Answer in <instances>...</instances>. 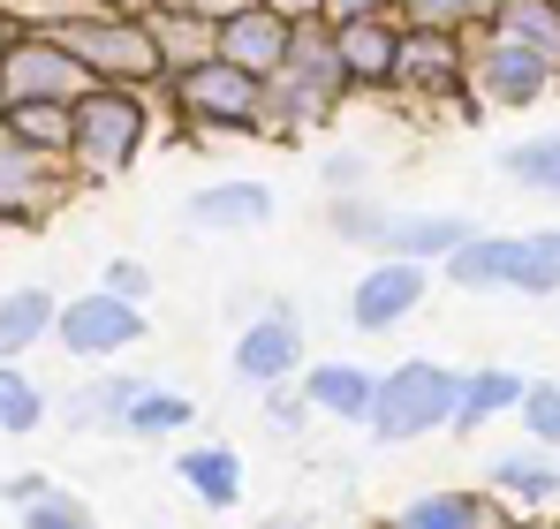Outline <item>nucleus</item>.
Masks as SVG:
<instances>
[{
  "label": "nucleus",
  "instance_id": "nucleus-40",
  "mask_svg": "<svg viewBox=\"0 0 560 529\" xmlns=\"http://www.w3.org/2000/svg\"><path fill=\"white\" fill-rule=\"evenodd\" d=\"M326 15H401V0H334Z\"/></svg>",
  "mask_w": 560,
  "mask_h": 529
},
{
  "label": "nucleus",
  "instance_id": "nucleus-26",
  "mask_svg": "<svg viewBox=\"0 0 560 529\" xmlns=\"http://www.w3.org/2000/svg\"><path fill=\"white\" fill-rule=\"evenodd\" d=\"M189 416H197L189 393H167V386L152 378V386L137 393V409L121 416V432H129V439H175V432H189Z\"/></svg>",
  "mask_w": 560,
  "mask_h": 529
},
{
  "label": "nucleus",
  "instance_id": "nucleus-29",
  "mask_svg": "<svg viewBox=\"0 0 560 529\" xmlns=\"http://www.w3.org/2000/svg\"><path fill=\"white\" fill-rule=\"evenodd\" d=\"M152 378H129V371H114V378H98L92 393L69 409V416H84V424H106V432H121V416L137 409V393H144Z\"/></svg>",
  "mask_w": 560,
  "mask_h": 529
},
{
  "label": "nucleus",
  "instance_id": "nucleus-31",
  "mask_svg": "<svg viewBox=\"0 0 560 529\" xmlns=\"http://www.w3.org/2000/svg\"><path fill=\"white\" fill-rule=\"evenodd\" d=\"M8 129H23L31 144L69 152V137H77V106H46V98H31V106H8Z\"/></svg>",
  "mask_w": 560,
  "mask_h": 529
},
{
  "label": "nucleus",
  "instance_id": "nucleus-17",
  "mask_svg": "<svg viewBox=\"0 0 560 529\" xmlns=\"http://www.w3.org/2000/svg\"><path fill=\"white\" fill-rule=\"evenodd\" d=\"M378 529H523V522L500 507V492H424V499L394 507Z\"/></svg>",
  "mask_w": 560,
  "mask_h": 529
},
{
  "label": "nucleus",
  "instance_id": "nucleus-11",
  "mask_svg": "<svg viewBox=\"0 0 560 529\" xmlns=\"http://www.w3.org/2000/svg\"><path fill=\"white\" fill-rule=\"evenodd\" d=\"M424 287H432V264L424 258L364 264V280L349 287V326H357V333H394V326H409V310L424 303Z\"/></svg>",
  "mask_w": 560,
  "mask_h": 529
},
{
  "label": "nucleus",
  "instance_id": "nucleus-37",
  "mask_svg": "<svg viewBox=\"0 0 560 529\" xmlns=\"http://www.w3.org/2000/svg\"><path fill=\"white\" fill-rule=\"evenodd\" d=\"M266 416H273L280 432H295V424H303V416H318V409H311V393H303V386H295V393L266 386Z\"/></svg>",
  "mask_w": 560,
  "mask_h": 529
},
{
  "label": "nucleus",
  "instance_id": "nucleus-25",
  "mask_svg": "<svg viewBox=\"0 0 560 529\" xmlns=\"http://www.w3.org/2000/svg\"><path fill=\"white\" fill-rule=\"evenodd\" d=\"M492 492H508L515 507H553L560 499V469L546 454H508L500 469H492Z\"/></svg>",
  "mask_w": 560,
  "mask_h": 529
},
{
  "label": "nucleus",
  "instance_id": "nucleus-45",
  "mask_svg": "<svg viewBox=\"0 0 560 529\" xmlns=\"http://www.w3.org/2000/svg\"><path fill=\"white\" fill-rule=\"evenodd\" d=\"M106 8H121V15H152L160 0H106Z\"/></svg>",
  "mask_w": 560,
  "mask_h": 529
},
{
  "label": "nucleus",
  "instance_id": "nucleus-12",
  "mask_svg": "<svg viewBox=\"0 0 560 529\" xmlns=\"http://www.w3.org/2000/svg\"><path fill=\"white\" fill-rule=\"evenodd\" d=\"M235 378L243 386H288L295 363H303V310L295 303H266L243 333H235Z\"/></svg>",
  "mask_w": 560,
  "mask_h": 529
},
{
  "label": "nucleus",
  "instance_id": "nucleus-6",
  "mask_svg": "<svg viewBox=\"0 0 560 529\" xmlns=\"http://www.w3.org/2000/svg\"><path fill=\"white\" fill-rule=\"evenodd\" d=\"M440 272L463 287V295H553L560 287V250L553 235H469L455 258H440Z\"/></svg>",
  "mask_w": 560,
  "mask_h": 529
},
{
  "label": "nucleus",
  "instance_id": "nucleus-46",
  "mask_svg": "<svg viewBox=\"0 0 560 529\" xmlns=\"http://www.w3.org/2000/svg\"><path fill=\"white\" fill-rule=\"evenodd\" d=\"M0 121H8V77H0Z\"/></svg>",
  "mask_w": 560,
  "mask_h": 529
},
{
  "label": "nucleus",
  "instance_id": "nucleus-19",
  "mask_svg": "<svg viewBox=\"0 0 560 529\" xmlns=\"http://www.w3.org/2000/svg\"><path fill=\"white\" fill-rule=\"evenodd\" d=\"M303 393L318 416H341V424H372V401H378V371L364 363H311L303 371Z\"/></svg>",
  "mask_w": 560,
  "mask_h": 529
},
{
  "label": "nucleus",
  "instance_id": "nucleus-24",
  "mask_svg": "<svg viewBox=\"0 0 560 529\" xmlns=\"http://www.w3.org/2000/svg\"><path fill=\"white\" fill-rule=\"evenodd\" d=\"M492 31H508V38H523L530 54H546L553 77H560V0H500Z\"/></svg>",
  "mask_w": 560,
  "mask_h": 529
},
{
  "label": "nucleus",
  "instance_id": "nucleus-4",
  "mask_svg": "<svg viewBox=\"0 0 560 529\" xmlns=\"http://www.w3.org/2000/svg\"><path fill=\"white\" fill-rule=\"evenodd\" d=\"M463 409V371L432 363V355H409L378 378V401H372V439L378 446H409L424 432H447Z\"/></svg>",
  "mask_w": 560,
  "mask_h": 529
},
{
  "label": "nucleus",
  "instance_id": "nucleus-5",
  "mask_svg": "<svg viewBox=\"0 0 560 529\" xmlns=\"http://www.w3.org/2000/svg\"><path fill=\"white\" fill-rule=\"evenodd\" d=\"M77 189H84V175L69 152L31 144L23 129L0 121V227H46Z\"/></svg>",
  "mask_w": 560,
  "mask_h": 529
},
{
  "label": "nucleus",
  "instance_id": "nucleus-33",
  "mask_svg": "<svg viewBox=\"0 0 560 529\" xmlns=\"http://www.w3.org/2000/svg\"><path fill=\"white\" fill-rule=\"evenodd\" d=\"M515 416L530 424V446H560V386L553 378H530V393H523Z\"/></svg>",
  "mask_w": 560,
  "mask_h": 529
},
{
  "label": "nucleus",
  "instance_id": "nucleus-48",
  "mask_svg": "<svg viewBox=\"0 0 560 529\" xmlns=\"http://www.w3.org/2000/svg\"><path fill=\"white\" fill-rule=\"evenodd\" d=\"M553 529H560V522H553Z\"/></svg>",
  "mask_w": 560,
  "mask_h": 529
},
{
  "label": "nucleus",
  "instance_id": "nucleus-44",
  "mask_svg": "<svg viewBox=\"0 0 560 529\" xmlns=\"http://www.w3.org/2000/svg\"><path fill=\"white\" fill-rule=\"evenodd\" d=\"M15 38H23V23H15V15H8V8H0V54H8V46H15Z\"/></svg>",
  "mask_w": 560,
  "mask_h": 529
},
{
  "label": "nucleus",
  "instance_id": "nucleus-7",
  "mask_svg": "<svg viewBox=\"0 0 560 529\" xmlns=\"http://www.w3.org/2000/svg\"><path fill=\"white\" fill-rule=\"evenodd\" d=\"M46 38H61L77 61H92L106 84H160V46H152L144 15L98 8V15H77V23H54Z\"/></svg>",
  "mask_w": 560,
  "mask_h": 529
},
{
  "label": "nucleus",
  "instance_id": "nucleus-32",
  "mask_svg": "<svg viewBox=\"0 0 560 529\" xmlns=\"http://www.w3.org/2000/svg\"><path fill=\"white\" fill-rule=\"evenodd\" d=\"M326 227H334L341 243H364V250H378V235H386V204H364V197H334V204H326Z\"/></svg>",
  "mask_w": 560,
  "mask_h": 529
},
{
  "label": "nucleus",
  "instance_id": "nucleus-41",
  "mask_svg": "<svg viewBox=\"0 0 560 529\" xmlns=\"http://www.w3.org/2000/svg\"><path fill=\"white\" fill-rule=\"evenodd\" d=\"M38 492H46V477H8V484H0V499H15V507L38 499Z\"/></svg>",
  "mask_w": 560,
  "mask_h": 529
},
{
  "label": "nucleus",
  "instance_id": "nucleus-39",
  "mask_svg": "<svg viewBox=\"0 0 560 529\" xmlns=\"http://www.w3.org/2000/svg\"><path fill=\"white\" fill-rule=\"evenodd\" d=\"M167 8H189V15H205V23H228V15H243L250 0H167Z\"/></svg>",
  "mask_w": 560,
  "mask_h": 529
},
{
  "label": "nucleus",
  "instance_id": "nucleus-18",
  "mask_svg": "<svg viewBox=\"0 0 560 529\" xmlns=\"http://www.w3.org/2000/svg\"><path fill=\"white\" fill-rule=\"evenodd\" d=\"M469 235H477V227H469L463 212H386L378 258H424V264H440V258H455Z\"/></svg>",
  "mask_w": 560,
  "mask_h": 529
},
{
  "label": "nucleus",
  "instance_id": "nucleus-30",
  "mask_svg": "<svg viewBox=\"0 0 560 529\" xmlns=\"http://www.w3.org/2000/svg\"><path fill=\"white\" fill-rule=\"evenodd\" d=\"M15 515H23V529H98V515L77 499V492H61V484H46L38 499H23Z\"/></svg>",
  "mask_w": 560,
  "mask_h": 529
},
{
  "label": "nucleus",
  "instance_id": "nucleus-34",
  "mask_svg": "<svg viewBox=\"0 0 560 529\" xmlns=\"http://www.w3.org/2000/svg\"><path fill=\"white\" fill-rule=\"evenodd\" d=\"M23 31H54V23H77V15H98L106 0H0Z\"/></svg>",
  "mask_w": 560,
  "mask_h": 529
},
{
  "label": "nucleus",
  "instance_id": "nucleus-22",
  "mask_svg": "<svg viewBox=\"0 0 560 529\" xmlns=\"http://www.w3.org/2000/svg\"><path fill=\"white\" fill-rule=\"evenodd\" d=\"M54 326H61V303L46 287H8L0 295V363H23Z\"/></svg>",
  "mask_w": 560,
  "mask_h": 529
},
{
  "label": "nucleus",
  "instance_id": "nucleus-35",
  "mask_svg": "<svg viewBox=\"0 0 560 529\" xmlns=\"http://www.w3.org/2000/svg\"><path fill=\"white\" fill-rule=\"evenodd\" d=\"M46 424V386L38 378H15V393H8V416H0V432L8 439H31Z\"/></svg>",
  "mask_w": 560,
  "mask_h": 529
},
{
  "label": "nucleus",
  "instance_id": "nucleus-27",
  "mask_svg": "<svg viewBox=\"0 0 560 529\" xmlns=\"http://www.w3.org/2000/svg\"><path fill=\"white\" fill-rule=\"evenodd\" d=\"M492 15H500V0H401V23H417V31H492Z\"/></svg>",
  "mask_w": 560,
  "mask_h": 529
},
{
  "label": "nucleus",
  "instance_id": "nucleus-1",
  "mask_svg": "<svg viewBox=\"0 0 560 529\" xmlns=\"http://www.w3.org/2000/svg\"><path fill=\"white\" fill-rule=\"evenodd\" d=\"M349 91H357V77H349V61H341L334 15H311V23L295 31L288 61L266 77V121H258V137H303V129L334 121Z\"/></svg>",
  "mask_w": 560,
  "mask_h": 529
},
{
  "label": "nucleus",
  "instance_id": "nucleus-38",
  "mask_svg": "<svg viewBox=\"0 0 560 529\" xmlns=\"http://www.w3.org/2000/svg\"><path fill=\"white\" fill-rule=\"evenodd\" d=\"M364 175H372V167H364L357 152H334V160H326V189H334V197H357Z\"/></svg>",
  "mask_w": 560,
  "mask_h": 529
},
{
  "label": "nucleus",
  "instance_id": "nucleus-13",
  "mask_svg": "<svg viewBox=\"0 0 560 529\" xmlns=\"http://www.w3.org/2000/svg\"><path fill=\"white\" fill-rule=\"evenodd\" d=\"M401 91L417 98H469V38L463 31H417L401 38Z\"/></svg>",
  "mask_w": 560,
  "mask_h": 529
},
{
  "label": "nucleus",
  "instance_id": "nucleus-8",
  "mask_svg": "<svg viewBox=\"0 0 560 529\" xmlns=\"http://www.w3.org/2000/svg\"><path fill=\"white\" fill-rule=\"evenodd\" d=\"M0 77H8V106H31V98H46V106H77L84 91H98L92 61H77L61 38H46V31H23L8 54H0Z\"/></svg>",
  "mask_w": 560,
  "mask_h": 529
},
{
  "label": "nucleus",
  "instance_id": "nucleus-9",
  "mask_svg": "<svg viewBox=\"0 0 560 529\" xmlns=\"http://www.w3.org/2000/svg\"><path fill=\"white\" fill-rule=\"evenodd\" d=\"M144 333H152V326H144V303H129V295H114V287L69 295V303H61V326H54V341L69 355H84V363L137 349Z\"/></svg>",
  "mask_w": 560,
  "mask_h": 529
},
{
  "label": "nucleus",
  "instance_id": "nucleus-42",
  "mask_svg": "<svg viewBox=\"0 0 560 529\" xmlns=\"http://www.w3.org/2000/svg\"><path fill=\"white\" fill-rule=\"evenodd\" d=\"M280 15H295V23H311V15H326V8H334V0H273Z\"/></svg>",
  "mask_w": 560,
  "mask_h": 529
},
{
  "label": "nucleus",
  "instance_id": "nucleus-47",
  "mask_svg": "<svg viewBox=\"0 0 560 529\" xmlns=\"http://www.w3.org/2000/svg\"><path fill=\"white\" fill-rule=\"evenodd\" d=\"M553 250H560V227H553Z\"/></svg>",
  "mask_w": 560,
  "mask_h": 529
},
{
  "label": "nucleus",
  "instance_id": "nucleus-43",
  "mask_svg": "<svg viewBox=\"0 0 560 529\" xmlns=\"http://www.w3.org/2000/svg\"><path fill=\"white\" fill-rule=\"evenodd\" d=\"M15 378H23V371H15V363H0V416H8V393H15Z\"/></svg>",
  "mask_w": 560,
  "mask_h": 529
},
{
  "label": "nucleus",
  "instance_id": "nucleus-3",
  "mask_svg": "<svg viewBox=\"0 0 560 529\" xmlns=\"http://www.w3.org/2000/svg\"><path fill=\"white\" fill-rule=\"evenodd\" d=\"M160 84H167L189 137H258V121H266V77L235 69L228 54L197 61L183 77H160Z\"/></svg>",
  "mask_w": 560,
  "mask_h": 529
},
{
  "label": "nucleus",
  "instance_id": "nucleus-10",
  "mask_svg": "<svg viewBox=\"0 0 560 529\" xmlns=\"http://www.w3.org/2000/svg\"><path fill=\"white\" fill-rule=\"evenodd\" d=\"M469 84H477L485 106H538L560 77H553V61H546V54H530L523 38L485 31V38L469 46Z\"/></svg>",
  "mask_w": 560,
  "mask_h": 529
},
{
  "label": "nucleus",
  "instance_id": "nucleus-21",
  "mask_svg": "<svg viewBox=\"0 0 560 529\" xmlns=\"http://www.w3.org/2000/svg\"><path fill=\"white\" fill-rule=\"evenodd\" d=\"M523 393H530V378L523 371H508V363H485V371H463V409H455V432H485L492 416H508V409H523Z\"/></svg>",
  "mask_w": 560,
  "mask_h": 529
},
{
  "label": "nucleus",
  "instance_id": "nucleus-15",
  "mask_svg": "<svg viewBox=\"0 0 560 529\" xmlns=\"http://www.w3.org/2000/svg\"><path fill=\"white\" fill-rule=\"evenodd\" d=\"M295 15H280L273 0H250L243 15H228L220 23V54L235 61V69H250V77H273L280 61H288V46H295Z\"/></svg>",
  "mask_w": 560,
  "mask_h": 529
},
{
  "label": "nucleus",
  "instance_id": "nucleus-23",
  "mask_svg": "<svg viewBox=\"0 0 560 529\" xmlns=\"http://www.w3.org/2000/svg\"><path fill=\"white\" fill-rule=\"evenodd\" d=\"M175 477H183L205 507H235V499H243V461H235V446H183V454H175Z\"/></svg>",
  "mask_w": 560,
  "mask_h": 529
},
{
  "label": "nucleus",
  "instance_id": "nucleus-2",
  "mask_svg": "<svg viewBox=\"0 0 560 529\" xmlns=\"http://www.w3.org/2000/svg\"><path fill=\"white\" fill-rule=\"evenodd\" d=\"M144 137H152V98H144L137 84H98V91L77 98L69 160H77V175H84V181H121L129 167H137Z\"/></svg>",
  "mask_w": 560,
  "mask_h": 529
},
{
  "label": "nucleus",
  "instance_id": "nucleus-20",
  "mask_svg": "<svg viewBox=\"0 0 560 529\" xmlns=\"http://www.w3.org/2000/svg\"><path fill=\"white\" fill-rule=\"evenodd\" d=\"M144 23H152V46H160V77H183V69H197V61L220 54V23H205V15H189V8H167V0H160Z\"/></svg>",
  "mask_w": 560,
  "mask_h": 529
},
{
  "label": "nucleus",
  "instance_id": "nucleus-14",
  "mask_svg": "<svg viewBox=\"0 0 560 529\" xmlns=\"http://www.w3.org/2000/svg\"><path fill=\"white\" fill-rule=\"evenodd\" d=\"M334 31H341V61H349L357 91L401 84V38H409V23H394V15H334Z\"/></svg>",
  "mask_w": 560,
  "mask_h": 529
},
{
  "label": "nucleus",
  "instance_id": "nucleus-16",
  "mask_svg": "<svg viewBox=\"0 0 560 529\" xmlns=\"http://www.w3.org/2000/svg\"><path fill=\"white\" fill-rule=\"evenodd\" d=\"M273 220V181L258 175H235V181H205L189 197V227L197 235H250Z\"/></svg>",
  "mask_w": 560,
  "mask_h": 529
},
{
  "label": "nucleus",
  "instance_id": "nucleus-28",
  "mask_svg": "<svg viewBox=\"0 0 560 529\" xmlns=\"http://www.w3.org/2000/svg\"><path fill=\"white\" fill-rule=\"evenodd\" d=\"M500 175L508 181H530L560 197V137H530V144H500Z\"/></svg>",
  "mask_w": 560,
  "mask_h": 529
},
{
  "label": "nucleus",
  "instance_id": "nucleus-36",
  "mask_svg": "<svg viewBox=\"0 0 560 529\" xmlns=\"http://www.w3.org/2000/svg\"><path fill=\"white\" fill-rule=\"evenodd\" d=\"M98 287H114V295H129V303H144V287H152V264H137V258H114L106 264V280Z\"/></svg>",
  "mask_w": 560,
  "mask_h": 529
}]
</instances>
